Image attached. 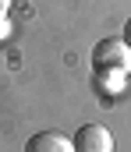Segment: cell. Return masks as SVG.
<instances>
[{"mask_svg":"<svg viewBox=\"0 0 131 152\" xmlns=\"http://www.w3.org/2000/svg\"><path fill=\"white\" fill-rule=\"evenodd\" d=\"M124 42H128V46H131V18H128V21H124Z\"/></svg>","mask_w":131,"mask_h":152,"instance_id":"277c9868","label":"cell"},{"mask_svg":"<svg viewBox=\"0 0 131 152\" xmlns=\"http://www.w3.org/2000/svg\"><path fill=\"white\" fill-rule=\"evenodd\" d=\"M25 152H75V145L60 131H39L25 142Z\"/></svg>","mask_w":131,"mask_h":152,"instance_id":"3957f363","label":"cell"},{"mask_svg":"<svg viewBox=\"0 0 131 152\" xmlns=\"http://www.w3.org/2000/svg\"><path fill=\"white\" fill-rule=\"evenodd\" d=\"M7 7H11V0H0V18L7 14Z\"/></svg>","mask_w":131,"mask_h":152,"instance_id":"5b68a950","label":"cell"},{"mask_svg":"<svg viewBox=\"0 0 131 152\" xmlns=\"http://www.w3.org/2000/svg\"><path fill=\"white\" fill-rule=\"evenodd\" d=\"M71 145H75V152H113V138L103 124H85V127H78Z\"/></svg>","mask_w":131,"mask_h":152,"instance_id":"7a4b0ae2","label":"cell"},{"mask_svg":"<svg viewBox=\"0 0 131 152\" xmlns=\"http://www.w3.org/2000/svg\"><path fill=\"white\" fill-rule=\"evenodd\" d=\"M96 75H128L131 71V46L124 39H103L92 50Z\"/></svg>","mask_w":131,"mask_h":152,"instance_id":"6da1fadb","label":"cell"}]
</instances>
